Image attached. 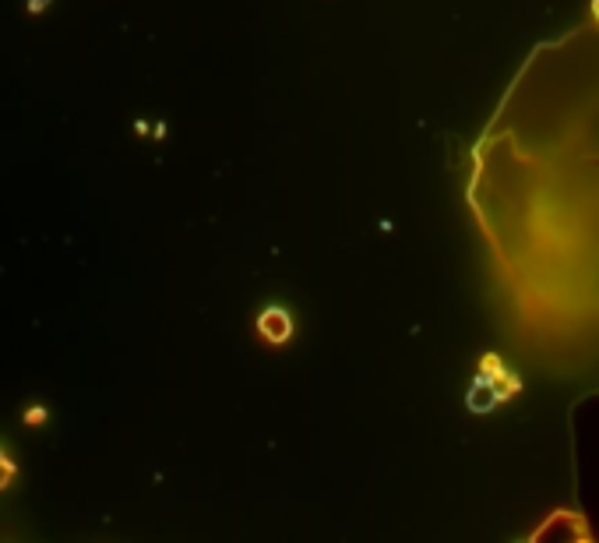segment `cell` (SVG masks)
I'll use <instances>...</instances> for the list:
<instances>
[{
  "label": "cell",
  "mask_w": 599,
  "mask_h": 543,
  "mask_svg": "<svg viewBox=\"0 0 599 543\" xmlns=\"http://www.w3.org/2000/svg\"><path fill=\"white\" fill-rule=\"evenodd\" d=\"M258 328H261V336L268 339V342H286L289 336H293V318L282 311V307H268L261 318H258Z\"/></svg>",
  "instance_id": "1"
},
{
  "label": "cell",
  "mask_w": 599,
  "mask_h": 543,
  "mask_svg": "<svg viewBox=\"0 0 599 543\" xmlns=\"http://www.w3.org/2000/svg\"><path fill=\"white\" fill-rule=\"evenodd\" d=\"M46 4H50V0H28V11H32V14H39Z\"/></svg>",
  "instance_id": "2"
},
{
  "label": "cell",
  "mask_w": 599,
  "mask_h": 543,
  "mask_svg": "<svg viewBox=\"0 0 599 543\" xmlns=\"http://www.w3.org/2000/svg\"><path fill=\"white\" fill-rule=\"evenodd\" d=\"M592 14H596V21H599V0H592Z\"/></svg>",
  "instance_id": "3"
}]
</instances>
